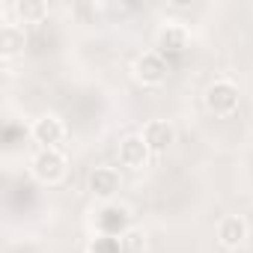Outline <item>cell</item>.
<instances>
[{"label": "cell", "mask_w": 253, "mask_h": 253, "mask_svg": "<svg viewBox=\"0 0 253 253\" xmlns=\"http://www.w3.org/2000/svg\"><path fill=\"white\" fill-rule=\"evenodd\" d=\"M66 155L60 149H39L30 158V173L42 185H60L66 179Z\"/></svg>", "instance_id": "6da1fadb"}, {"label": "cell", "mask_w": 253, "mask_h": 253, "mask_svg": "<svg viewBox=\"0 0 253 253\" xmlns=\"http://www.w3.org/2000/svg\"><path fill=\"white\" fill-rule=\"evenodd\" d=\"M238 86L232 81H214L209 89H206V107L214 113V116H232L238 110Z\"/></svg>", "instance_id": "7a4b0ae2"}, {"label": "cell", "mask_w": 253, "mask_h": 253, "mask_svg": "<svg viewBox=\"0 0 253 253\" xmlns=\"http://www.w3.org/2000/svg\"><path fill=\"white\" fill-rule=\"evenodd\" d=\"M30 137L39 143V149H60V143L66 140V125H63L60 116L42 113V116L30 125Z\"/></svg>", "instance_id": "3957f363"}, {"label": "cell", "mask_w": 253, "mask_h": 253, "mask_svg": "<svg viewBox=\"0 0 253 253\" xmlns=\"http://www.w3.org/2000/svg\"><path fill=\"white\" fill-rule=\"evenodd\" d=\"M134 78L143 86H161L164 78H167V60H164V54H158V51L140 54L137 63H134Z\"/></svg>", "instance_id": "277c9868"}, {"label": "cell", "mask_w": 253, "mask_h": 253, "mask_svg": "<svg viewBox=\"0 0 253 253\" xmlns=\"http://www.w3.org/2000/svg\"><path fill=\"white\" fill-rule=\"evenodd\" d=\"M188 42H191V33H188V27L179 24V21H164V24L158 27V33H155V48H158V54H182V51L188 48Z\"/></svg>", "instance_id": "5b68a950"}, {"label": "cell", "mask_w": 253, "mask_h": 253, "mask_svg": "<svg viewBox=\"0 0 253 253\" xmlns=\"http://www.w3.org/2000/svg\"><path fill=\"white\" fill-rule=\"evenodd\" d=\"M143 143L149 146V152H167L173 143H176V128L167 122V119H149L143 125V131H140Z\"/></svg>", "instance_id": "8992f818"}, {"label": "cell", "mask_w": 253, "mask_h": 253, "mask_svg": "<svg viewBox=\"0 0 253 253\" xmlns=\"http://www.w3.org/2000/svg\"><path fill=\"white\" fill-rule=\"evenodd\" d=\"M48 15V3H39V0H15V3L3 6V24L15 21V24H36Z\"/></svg>", "instance_id": "52a82bcc"}, {"label": "cell", "mask_w": 253, "mask_h": 253, "mask_svg": "<svg viewBox=\"0 0 253 253\" xmlns=\"http://www.w3.org/2000/svg\"><path fill=\"white\" fill-rule=\"evenodd\" d=\"M149 146L143 143L140 134H131V137H125L119 140V164L122 167H128V170H143L149 164Z\"/></svg>", "instance_id": "ba28073f"}, {"label": "cell", "mask_w": 253, "mask_h": 253, "mask_svg": "<svg viewBox=\"0 0 253 253\" xmlns=\"http://www.w3.org/2000/svg\"><path fill=\"white\" fill-rule=\"evenodd\" d=\"M119 170L116 167H95L89 173V191L98 200H113L119 194Z\"/></svg>", "instance_id": "9c48e42d"}, {"label": "cell", "mask_w": 253, "mask_h": 253, "mask_svg": "<svg viewBox=\"0 0 253 253\" xmlns=\"http://www.w3.org/2000/svg\"><path fill=\"white\" fill-rule=\"evenodd\" d=\"M244 238H247V223H244V217L229 214V217H223V220L217 223V241H220L223 247L235 250V247L244 244Z\"/></svg>", "instance_id": "30bf717a"}, {"label": "cell", "mask_w": 253, "mask_h": 253, "mask_svg": "<svg viewBox=\"0 0 253 253\" xmlns=\"http://www.w3.org/2000/svg\"><path fill=\"white\" fill-rule=\"evenodd\" d=\"M24 42H27V36H24V27H21V24L6 21L3 27H0V48H3V63H9L12 57H18V54L24 51Z\"/></svg>", "instance_id": "8fae6325"}, {"label": "cell", "mask_w": 253, "mask_h": 253, "mask_svg": "<svg viewBox=\"0 0 253 253\" xmlns=\"http://www.w3.org/2000/svg\"><path fill=\"white\" fill-rule=\"evenodd\" d=\"M116 244H119V253H146V232L128 226L116 235Z\"/></svg>", "instance_id": "7c38bea8"}, {"label": "cell", "mask_w": 253, "mask_h": 253, "mask_svg": "<svg viewBox=\"0 0 253 253\" xmlns=\"http://www.w3.org/2000/svg\"><path fill=\"white\" fill-rule=\"evenodd\" d=\"M92 253H119L116 235H101V238H95V244H92Z\"/></svg>", "instance_id": "4fadbf2b"}]
</instances>
